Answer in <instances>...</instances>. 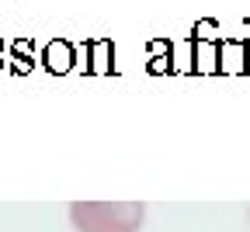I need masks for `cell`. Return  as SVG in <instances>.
<instances>
[{
  "instance_id": "1",
  "label": "cell",
  "mask_w": 250,
  "mask_h": 232,
  "mask_svg": "<svg viewBox=\"0 0 250 232\" xmlns=\"http://www.w3.org/2000/svg\"><path fill=\"white\" fill-rule=\"evenodd\" d=\"M146 218L143 201H73L70 222L77 232H139Z\"/></svg>"
}]
</instances>
